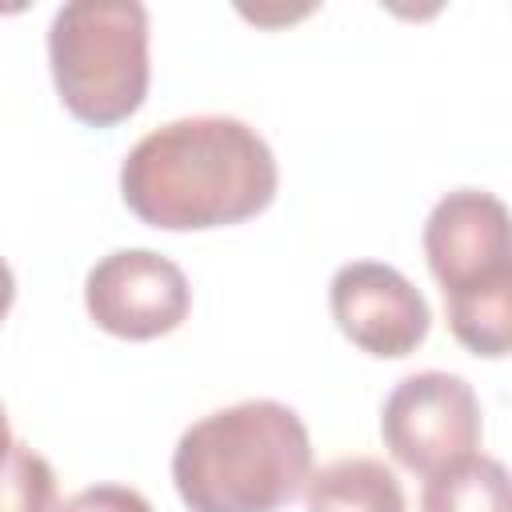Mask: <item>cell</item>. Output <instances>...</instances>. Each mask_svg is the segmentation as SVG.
<instances>
[{"instance_id":"30bf717a","label":"cell","mask_w":512,"mask_h":512,"mask_svg":"<svg viewBox=\"0 0 512 512\" xmlns=\"http://www.w3.org/2000/svg\"><path fill=\"white\" fill-rule=\"evenodd\" d=\"M448 308V328L452 336L488 360L508 356L512 344V280L488 284V288H472L460 296H444Z\"/></svg>"},{"instance_id":"ba28073f","label":"cell","mask_w":512,"mask_h":512,"mask_svg":"<svg viewBox=\"0 0 512 512\" xmlns=\"http://www.w3.org/2000/svg\"><path fill=\"white\" fill-rule=\"evenodd\" d=\"M300 492L308 512H404V488L376 456L332 460L308 472Z\"/></svg>"},{"instance_id":"4fadbf2b","label":"cell","mask_w":512,"mask_h":512,"mask_svg":"<svg viewBox=\"0 0 512 512\" xmlns=\"http://www.w3.org/2000/svg\"><path fill=\"white\" fill-rule=\"evenodd\" d=\"M12 300H16V280H12V268H8L4 260H0V320L8 316Z\"/></svg>"},{"instance_id":"5bb4252c","label":"cell","mask_w":512,"mask_h":512,"mask_svg":"<svg viewBox=\"0 0 512 512\" xmlns=\"http://www.w3.org/2000/svg\"><path fill=\"white\" fill-rule=\"evenodd\" d=\"M12 444H16V440H12V428H8V412H4V404H0V460L12 452Z\"/></svg>"},{"instance_id":"7a4b0ae2","label":"cell","mask_w":512,"mask_h":512,"mask_svg":"<svg viewBox=\"0 0 512 512\" xmlns=\"http://www.w3.org/2000/svg\"><path fill=\"white\" fill-rule=\"evenodd\" d=\"M308 472V428L280 400L216 408L172 452V480L188 512H280Z\"/></svg>"},{"instance_id":"5b68a950","label":"cell","mask_w":512,"mask_h":512,"mask_svg":"<svg viewBox=\"0 0 512 512\" xmlns=\"http://www.w3.org/2000/svg\"><path fill=\"white\" fill-rule=\"evenodd\" d=\"M84 304L96 328L120 340H156L184 324L192 288L168 256L152 248H120L92 264Z\"/></svg>"},{"instance_id":"8fae6325","label":"cell","mask_w":512,"mask_h":512,"mask_svg":"<svg viewBox=\"0 0 512 512\" xmlns=\"http://www.w3.org/2000/svg\"><path fill=\"white\" fill-rule=\"evenodd\" d=\"M0 512H60L56 472L28 444H12L0 460Z\"/></svg>"},{"instance_id":"7c38bea8","label":"cell","mask_w":512,"mask_h":512,"mask_svg":"<svg viewBox=\"0 0 512 512\" xmlns=\"http://www.w3.org/2000/svg\"><path fill=\"white\" fill-rule=\"evenodd\" d=\"M60 512H152V504L124 484H92L60 504Z\"/></svg>"},{"instance_id":"277c9868","label":"cell","mask_w":512,"mask_h":512,"mask_svg":"<svg viewBox=\"0 0 512 512\" xmlns=\"http://www.w3.org/2000/svg\"><path fill=\"white\" fill-rule=\"evenodd\" d=\"M480 432V400L456 372H412L380 408L384 448L400 468L420 476H436L472 456L480 448Z\"/></svg>"},{"instance_id":"9c48e42d","label":"cell","mask_w":512,"mask_h":512,"mask_svg":"<svg viewBox=\"0 0 512 512\" xmlns=\"http://www.w3.org/2000/svg\"><path fill=\"white\" fill-rule=\"evenodd\" d=\"M420 512H508V468L472 452L460 464L424 476Z\"/></svg>"},{"instance_id":"52a82bcc","label":"cell","mask_w":512,"mask_h":512,"mask_svg":"<svg viewBox=\"0 0 512 512\" xmlns=\"http://www.w3.org/2000/svg\"><path fill=\"white\" fill-rule=\"evenodd\" d=\"M424 256L444 296L512 280L504 200L480 188L448 192L424 220Z\"/></svg>"},{"instance_id":"8992f818","label":"cell","mask_w":512,"mask_h":512,"mask_svg":"<svg viewBox=\"0 0 512 512\" xmlns=\"http://www.w3.org/2000/svg\"><path fill=\"white\" fill-rule=\"evenodd\" d=\"M328 308L336 328L368 356L400 360L416 352L432 328L420 288L380 260H352L336 268L328 284Z\"/></svg>"},{"instance_id":"6da1fadb","label":"cell","mask_w":512,"mask_h":512,"mask_svg":"<svg viewBox=\"0 0 512 512\" xmlns=\"http://www.w3.org/2000/svg\"><path fill=\"white\" fill-rule=\"evenodd\" d=\"M268 140L236 116H184L148 132L120 164L128 212L164 232L244 224L276 196Z\"/></svg>"},{"instance_id":"3957f363","label":"cell","mask_w":512,"mask_h":512,"mask_svg":"<svg viewBox=\"0 0 512 512\" xmlns=\"http://www.w3.org/2000/svg\"><path fill=\"white\" fill-rule=\"evenodd\" d=\"M48 64L64 108L88 128L128 120L148 96V12L136 0H76L56 8Z\"/></svg>"}]
</instances>
